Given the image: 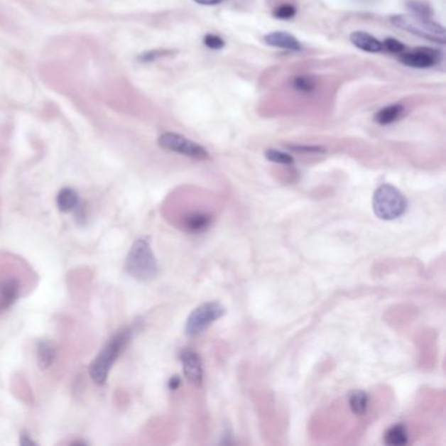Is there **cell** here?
Returning <instances> with one entry per match:
<instances>
[{"instance_id": "cell-1", "label": "cell", "mask_w": 446, "mask_h": 446, "mask_svg": "<svg viewBox=\"0 0 446 446\" xmlns=\"http://www.w3.org/2000/svg\"><path fill=\"white\" fill-rule=\"evenodd\" d=\"M126 271L136 281H151L156 279L158 263L147 239H139L134 242L126 258Z\"/></svg>"}, {"instance_id": "cell-2", "label": "cell", "mask_w": 446, "mask_h": 446, "mask_svg": "<svg viewBox=\"0 0 446 446\" xmlns=\"http://www.w3.org/2000/svg\"><path fill=\"white\" fill-rule=\"evenodd\" d=\"M131 339V331H121L116 337L109 340L108 344L99 351V355L92 361L89 374L94 384L104 385L108 380L110 369L121 356L126 346Z\"/></svg>"}, {"instance_id": "cell-3", "label": "cell", "mask_w": 446, "mask_h": 446, "mask_svg": "<svg viewBox=\"0 0 446 446\" xmlns=\"http://www.w3.org/2000/svg\"><path fill=\"white\" fill-rule=\"evenodd\" d=\"M373 212L381 220L391 222L405 215L407 211V199L393 185H381L374 191L372 199Z\"/></svg>"}, {"instance_id": "cell-4", "label": "cell", "mask_w": 446, "mask_h": 446, "mask_svg": "<svg viewBox=\"0 0 446 446\" xmlns=\"http://www.w3.org/2000/svg\"><path fill=\"white\" fill-rule=\"evenodd\" d=\"M391 24L402 31L416 34L425 40L445 43V29L444 26L433 21L430 17L418 16V15H397L391 17Z\"/></svg>"}, {"instance_id": "cell-5", "label": "cell", "mask_w": 446, "mask_h": 446, "mask_svg": "<svg viewBox=\"0 0 446 446\" xmlns=\"http://www.w3.org/2000/svg\"><path fill=\"white\" fill-rule=\"evenodd\" d=\"M225 313L227 309L222 303L219 301L205 303L191 312L186 321L185 331L189 337H197L203 331H206L212 323L219 321Z\"/></svg>"}, {"instance_id": "cell-6", "label": "cell", "mask_w": 446, "mask_h": 446, "mask_svg": "<svg viewBox=\"0 0 446 446\" xmlns=\"http://www.w3.org/2000/svg\"><path fill=\"white\" fill-rule=\"evenodd\" d=\"M158 146L161 148L180 153L183 156L191 157L195 160H208L210 153L203 146L187 139L186 136L175 133L163 134L158 138Z\"/></svg>"}, {"instance_id": "cell-7", "label": "cell", "mask_w": 446, "mask_h": 446, "mask_svg": "<svg viewBox=\"0 0 446 446\" xmlns=\"http://www.w3.org/2000/svg\"><path fill=\"white\" fill-rule=\"evenodd\" d=\"M440 53L430 48H418L413 51H403L399 55V62L413 68H430L437 65Z\"/></svg>"}, {"instance_id": "cell-8", "label": "cell", "mask_w": 446, "mask_h": 446, "mask_svg": "<svg viewBox=\"0 0 446 446\" xmlns=\"http://www.w3.org/2000/svg\"><path fill=\"white\" fill-rule=\"evenodd\" d=\"M180 360L186 379L195 385H200L203 381V366L200 356L192 349H183L180 354Z\"/></svg>"}, {"instance_id": "cell-9", "label": "cell", "mask_w": 446, "mask_h": 446, "mask_svg": "<svg viewBox=\"0 0 446 446\" xmlns=\"http://www.w3.org/2000/svg\"><path fill=\"white\" fill-rule=\"evenodd\" d=\"M263 41L266 45L273 46L276 49L290 50V51H300L303 49L301 43L295 36H292L288 32H283V31L266 34Z\"/></svg>"}, {"instance_id": "cell-10", "label": "cell", "mask_w": 446, "mask_h": 446, "mask_svg": "<svg viewBox=\"0 0 446 446\" xmlns=\"http://www.w3.org/2000/svg\"><path fill=\"white\" fill-rule=\"evenodd\" d=\"M349 41L352 42V45L357 49L363 50L366 53H380L384 50L382 42L379 41L376 37H373L372 34L366 33V32L359 31V32L351 33Z\"/></svg>"}, {"instance_id": "cell-11", "label": "cell", "mask_w": 446, "mask_h": 446, "mask_svg": "<svg viewBox=\"0 0 446 446\" xmlns=\"http://www.w3.org/2000/svg\"><path fill=\"white\" fill-rule=\"evenodd\" d=\"M185 228L191 233L207 231L212 224V216L206 212H191L185 217Z\"/></svg>"}, {"instance_id": "cell-12", "label": "cell", "mask_w": 446, "mask_h": 446, "mask_svg": "<svg viewBox=\"0 0 446 446\" xmlns=\"http://www.w3.org/2000/svg\"><path fill=\"white\" fill-rule=\"evenodd\" d=\"M403 113H405V107L402 104H391L386 108L381 109L374 116V119L381 126H388V124L397 122L398 119L403 116Z\"/></svg>"}, {"instance_id": "cell-13", "label": "cell", "mask_w": 446, "mask_h": 446, "mask_svg": "<svg viewBox=\"0 0 446 446\" xmlns=\"http://www.w3.org/2000/svg\"><path fill=\"white\" fill-rule=\"evenodd\" d=\"M18 292H20L18 281L15 279L3 281L0 285V306L9 308L12 305L18 298Z\"/></svg>"}, {"instance_id": "cell-14", "label": "cell", "mask_w": 446, "mask_h": 446, "mask_svg": "<svg viewBox=\"0 0 446 446\" xmlns=\"http://www.w3.org/2000/svg\"><path fill=\"white\" fill-rule=\"evenodd\" d=\"M79 202H80L79 194L71 187H65L58 192L57 206H58L60 212L74 211L75 208L79 206Z\"/></svg>"}, {"instance_id": "cell-15", "label": "cell", "mask_w": 446, "mask_h": 446, "mask_svg": "<svg viewBox=\"0 0 446 446\" xmlns=\"http://www.w3.org/2000/svg\"><path fill=\"white\" fill-rule=\"evenodd\" d=\"M55 348L49 340H41L37 346V361L41 369H48L55 360Z\"/></svg>"}, {"instance_id": "cell-16", "label": "cell", "mask_w": 446, "mask_h": 446, "mask_svg": "<svg viewBox=\"0 0 446 446\" xmlns=\"http://www.w3.org/2000/svg\"><path fill=\"white\" fill-rule=\"evenodd\" d=\"M385 444L391 446H403L408 444V433L403 424L390 427L385 433Z\"/></svg>"}, {"instance_id": "cell-17", "label": "cell", "mask_w": 446, "mask_h": 446, "mask_svg": "<svg viewBox=\"0 0 446 446\" xmlns=\"http://www.w3.org/2000/svg\"><path fill=\"white\" fill-rule=\"evenodd\" d=\"M348 403H349V408L352 410V413L357 416H363L366 413L369 398L363 390H354L349 393Z\"/></svg>"}, {"instance_id": "cell-18", "label": "cell", "mask_w": 446, "mask_h": 446, "mask_svg": "<svg viewBox=\"0 0 446 446\" xmlns=\"http://www.w3.org/2000/svg\"><path fill=\"white\" fill-rule=\"evenodd\" d=\"M265 157L268 161L275 163V164H281V165H292L295 161L290 153L281 152L278 149H267L265 152Z\"/></svg>"}, {"instance_id": "cell-19", "label": "cell", "mask_w": 446, "mask_h": 446, "mask_svg": "<svg viewBox=\"0 0 446 446\" xmlns=\"http://www.w3.org/2000/svg\"><path fill=\"white\" fill-rule=\"evenodd\" d=\"M407 9L413 12V15H418L422 17H432L433 12L430 6L425 1H419V0H410L407 3Z\"/></svg>"}, {"instance_id": "cell-20", "label": "cell", "mask_w": 446, "mask_h": 446, "mask_svg": "<svg viewBox=\"0 0 446 446\" xmlns=\"http://www.w3.org/2000/svg\"><path fill=\"white\" fill-rule=\"evenodd\" d=\"M293 87L301 92H312L315 88V79L310 75H300L295 77Z\"/></svg>"}, {"instance_id": "cell-21", "label": "cell", "mask_w": 446, "mask_h": 446, "mask_svg": "<svg viewBox=\"0 0 446 446\" xmlns=\"http://www.w3.org/2000/svg\"><path fill=\"white\" fill-rule=\"evenodd\" d=\"M296 15V9L290 4H283L273 11V16L281 20H288Z\"/></svg>"}, {"instance_id": "cell-22", "label": "cell", "mask_w": 446, "mask_h": 446, "mask_svg": "<svg viewBox=\"0 0 446 446\" xmlns=\"http://www.w3.org/2000/svg\"><path fill=\"white\" fill-rule=\"evenodd\" d=\"M384 48L390 51V53H394V54H401L406 51L405 43H402L401 41H398L397 38H391L388 37L385 41H384Z\"/></svg>"}, {"instance_id": "cell-23", "label": "cell", "mask_w": 446, "mask_h": 446, "mask_svg": "<svg viewBox=\"0 0 446 446\" xmlns=\"http://www.w3.org/2000/svg\"><path fill=\"white\" fill-rule=\"evenodd\" d=\"M203 42H205L207 48L212 50L223 49L224 46H225V42H224L223 38L216 36V34H207Z\"/></svg>"}, {"instance_id": "cell-24", "label": "cell", "mask_w": 446, "mask_h": 446, "mask_svg": "<svg viewBox=\"0 0 446 446\" xmlns=\"http://www.w3.org/2000/svg\"><path fill=\"white\" fill-rule=\"evenodd\" d=\"M288 149L298 152V153H325L326 149L320 146H288Z\"/></svg>"}, {"instance_id": "cell-25", "label": "cell", "mask_w": 446, "mask_h": 446, "mask_svg": "<svg viewBox=\"0 0 446 446\" xmlns=\"http://www.w3.org/2000/svg\"><path fill=\"white\" fill-rule=\"evenodd\" d=\"M20 445L33 446L37 445V442L34 441L33 438L31 437V435L26 430H23L20 433Z\"/></svg>"}, {"instance_id": "cell-26", "label": "cell", "mask_w": 446, "mask_h": 446, "mask_svg": "<svg viewBox=\"0 0 446 446\" xmlns=\"http://www.w3.org/2000/svg\"><path fill=\"white\" fill-rule=\"evenodd\" d=\"M194 1L200 6H216V4H220L223 0H194Z\"/></svg>"}, {"instance_id": "cell-27", "label": "cell", "mask_w": 446, "mask_h": 446, "mask_svg": "<svg viewBox=\"0 0 446 446\" xmlns=\"http://www.w3.org/2000/svg\"><path fill=\"white\" fill-rule=\"evenodd\" d=\"M180 385H181V380L177 376L172 377V380L169 381V388H172V390H175Z\"/></svg>"}]
</instances>
